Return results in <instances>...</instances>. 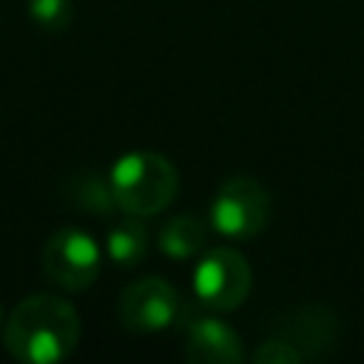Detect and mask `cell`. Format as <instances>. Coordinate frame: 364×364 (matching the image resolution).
<instances>
[{"instance_id": "obj_5", "label": "cell", "mask_w": 364, "mask_h": 364, "mask_svg": "<svg viewBox=\"0 0 364 364\" xmlns=\"http://www.w3.org/2000/svg\"><path fill=\"white\" fill-rule=\"evenodd\" d=\"M185 313L182 296L173 284L159 276H145L131 282L117 304V316L131 333H156L176 324Z\"/></svg>"}, {"instance_id": "obj_3", "label": "cell", "mask_w": 364, "mask_h": 364, "mask_svg": "<svg viewBox=\"0 0 364 364\" xmlns=\"http://www.w3.org/2000/svg\"><path fill=\"white\" fill-rule=\"evenodd\" d=\"M270 213L273 205L267 191L250 176H236L216 191L210 202V228L230 239H250L267 228Z\"/></svg>"}, {"instance_id": "obj_9", "label": "cell", "mask_w": 364, "mask_h": 364, "mask_svg": "<svg viewBox=\"0 0 364 364\" xmlns=\"http://www.w3.org/2000/svg\"><path fill=\"white\" fill-rule=\"evenodd\" d=\"M159 250L171 259H191V256H199L205 253V245H208V225L196 216H176L171 222L162 225L159 236Z\"/></svg>"}, {"instance_id": "obj_8", "label": "cell", "mask_w": 364, "mask_h": 364, "mask_svg": "<svg viewBox=\"0 0 364 364\" xmlns=\"http://www.w3.org/2000/svg\"><path fill=\"white\" fill-rule=\"evenodd\" d=\"M273 336L290 341L304 361L307 358H324L338 338V321L327 307L318 304H307V307H296L293 313L282 316V321H276Z\"/></svg>"}, {"instance_id": "obj_11", "label": "cell", "mask_w": 364, "mask_h": 364, "mask_svg": "<svg viewBox=\"0 0 364 364\" xmlns=\"http://www.w3.org/2000/svg\"><path fill=\"white\" fill-rule=\"evenodd\" d=\"M68 199L74 208H80L85 213H97V216H105L117 208L111 182L94 171H85L68 182Z\"/></svg>"}, {"instance_id": "obj_6", "label": "cell", "mask_w": 364, "mask_h": 364, "mask_svg": "<svg viewBox=\"0 0 364 364\" xmlns=\"http://www.w3.org/2000/svg\"><path fill=\"white\" fill-rule=\"evenodd\" d=\"M43 270L63 290H85L100 273V247L80 228H60L43 245Z\"/></svg>"}, {"instance_id": "obj_2", "label": "cell", "mask_w": 364, "mask_h": 364, "mask_svg": "<svg viewBox=\"0 0 364 364\" xmlns=\"http://www.w3.org/2000/svg\"><path fill=\"white\" fill-rule=\"evenodd\" d=\"M111 191L117 208L128 216H154L165 210L179 188V173L173 162L154 151H131L111 168Z\"/></svg>"}, {"instance_id": "obj_14", "label": "cell", "mask_w": 364, "mask_h": 364, "mask_svg": "<svg viewBox=\"0 0 364 364\" xmlns=\"http://www.w3.org/2000/svg\"><path fill=\"white\" fill-rule=\"evenodd\" d=\"M0 321H3V313H0Z\"/></svg>"}, {"instance_id": "obj_12", "label": "cell", "mask_w": 364, "mask_h": 364, "mask_svg": "<svg viewBox=\"0 0 364 364\" xmlns=\"http://www.w3.org/2000/svg\"><path fill=\"white\" fill-rule=\"evenodd\" d=\"M28 17L46 31H63L71 17V0H28Z\"/></svg>"}, {"instance_id": "obj_7", "label": "cell", "mask_w": 364, "mask_h": 364, "mask_svg": "<svg viewBox=\"0 0 364 364\" xmlns=\"http://www.w3.org/2000/svg\"><path fill=\"white\" fill-rule=\"evenodd\" d=\"M182 355L196 364H236L245 361L242 338L230 324L210 313H182Z\"/></svg>"}, {"instance_id": "obj_4", "label": "cell", "mask_w": 364, "mask_h": 364, "mask_svg": "<svg viewBox=\"0 0 364 364\" xmlns=\"http://www.w3.org/2000/svg\"><path fill=\"white\" fill-rule=\"evenodd\" d=\"M250 264L239 250L213 247L202 253L193 273V293L210 310H236L250 293Z\"/></svg>"}, {"instance_id": "obj_13", "label": "cell", "mask_w": 364, "mask_h": 364, "mask_svg": "<svg viewBox=\"0 0 364 364\" xmlns=\"http://www.w3.org/2000/svg\"><path fill=\"white\" fill-rule=\"evenodd\" d=\"M253 361H259V364H296V361H304V355L290 341L273 336V338L262 341V347L253 353Z\"/></svg>"}, {"instance_id": "obj_10", "label": "cell", "mask_w": 364, "mask_h": 364, "mask_svg": "<svg viewBox=\"0 0 364 364\" xmlns=\"http://www.w3.org/2000/svg\"><path fill=\"white\" fill-rule=\"evenodd\" d=\"M148 250V230L139 222V216L117 222L105 236V253L119 267H134L145 259Z\"/></svg>"}, {"instance_id": "obj_1", "label": "cell", "mask_w": 364, "mask_h": 364, "mask_svg": "<svg viewBox=\"0 0 364 364\" xmlns=\"http://www.w3.org/2000/svg\"><path fill=\"white\" fill-rule=\"evenodd\" d=\"M80 316L71 301L48 293L23 299L3 324V344L23 364H54L74 353Z\"/></svg>"}]
</instances>
